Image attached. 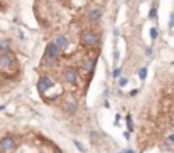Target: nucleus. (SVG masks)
Returning <instances> with one entry per match:
<instances>
[{
	"label": "nucleus",
	"instance_id": "obj_1",
	"mask_svg": "<svg viewBox=\"0 0 174 153\" xmlns=\"http://www.w3.org/2000/svg\"><path fill=\"white\" fill-rule=\"evenodd\" d=\"M14 64H15V57H14V54L10 51L0 54V69H2V71H5V72L12 71Z\"/></svg>",
	"mask_w": 174,
	"mask_h": 153
},
{
	"label": "nucleus",
	"instance_id": "obj_2",
	"mask_svg": "<svg viewBox=\"0 0 174 153\" xmlns=\"http://www.w3.org/2000/svg\"><path fill=\"white\" fill-rule=\"evenodd\" d=\"M58 54H59V49L54 42H49L48 47H46V52H44V62L46 64H54L56 59H58Z\"/></svg>",
	"mask_w": 174,
	"mask_h": 153
},
{
	"label": "nucleus",
	"instance_id": "obj_3",
	"mask_svg": "<svg viewBox=\"0 0 174 153\" xmlns=\"http://www.w3.org/2000/svg\"><path fill=\"white\" fill-rule=\"evenodd\" d=\"M81 42H83V46L91 47V46H95V44L98 42V36H97L93 30H85L83 36H81Z\"/></svg>",
	"mask_w": 174,
	"mask_h": 153
},
{
	"label": "nucleus",
	"instance_id": "obj_4",
	"mask_svg": "<svg viewBox=\"0 0 174 153\" xmlns=\"http://www.w3.org/2000/svg\"><path fill=\"white\" fill-rule=\"evenodd\" d=\"M0 150L5 153H10L15 150V141H14L12 136H3L2 141H0Z\"/></svg>",
	"mask_w": 174,
	"mask_h": 153
},
{
	"label": "nucleus",
	"instance_id": "obj_5",
	"mask_svg": "<svg viewBox=\"0 0 174 153\" xmlns=\"http://www.w3.org/2000/svg\"><path fill=\"white\" fill-rule=\"evenodd\" d=\"M51 86H52V79L48 76H41L37 81V91L41 93V94H44L46 91L49 89Z\"/></svg>",
	"mask_w": 174,
	"mask_h": 153
},
{
	"label": "nucleus",
	"instance_id": "obj_6",
	"mask_svg": "<svg viewBox=\"0 0 174 153\" xmlns=\"http://www.w3.org/2000/svg\"><path fill=\"white\" fill-rule=\"evenodd\" d=\"M64 81L69 83V84H75L76 81H78V72H76L75 67H68L64 71Z\"/></svg>",
	"mask_w": 174,
	"mask_h": 153
},
{
	"label": "nucleus",
	"instance_id": "obj_7",
	"mask_svg": "<svg viewBox=\"0 0 174 153\" xmlns=\"http://www.w3.org/2000/svg\"><path fill=\"white\" fill-rule=\"evenodd\" d=\"M54 44L58 46V49H59V51H64V49L68 47V37H66L64 34H61V36H58V37H56Z\"/></svg>",
	"mask_w": 174,
	"mask_h": 153
},
{
	"label": "nucleus",
	"instance_id": "obj_8",
	"mask_svg": "<svg viewBox=\"0 0 174 153\" xmlns=\"http://www.w3.org/2000/svg\"><path fill=\"white\" fill-rule=\"evenodd\" d=\"M83 69H85V72H93V69H95V59L86 57L85 62H83Z\"/></svg>",
	"mask_w": 174,
	"mask_h": 153
},
{
	"label": "nucleus",
	"instance_id": "obj_9",
	"mask_svg": "<svg viewBox=\"0 0 174 153\" xmlns=\"http://www.w3.org/2000/svg\"><path fill=\"white\" fill-rule=\"evenodd\" d=\"M88 19H90V22H98L100 19H101V10H98V9H93L91 12L88 13Z\"/></svg>",
	"mask_w": 174,
	"mask_h": 153
},
{
	"label": "nucleus",
	"instance_id": "obj_10",
	"mask_svg": "<svg viewBox=\"0 0 174 153\" xmlns=\"http://www.w3.org/2000/svg\"><path fill=\"white\" fill-rule=\"evenodd\" d=\"M9 51H10L9 40H2V42H0V52H9Z\"/></svg>",
	"mask_w": 174,
	"mask_h": 153
},
{
	"label": "nucleus",
	"instance_id": "obj_11",
	"mask_svg": "<svg viewBox=\"0 0 174 153\" xmlns=\"http://www.w3.org/2000/svg\"><path fill=\"white\" fill-rule=\"evenodd\" d=\"M149 36H150V39H152V40H156V39L159 37V29H157V27H150Z\"/></svg>",
	"mask_w": 174,
	"mask_h": 153
},
{
	"label": "nucleus",
	"instance_id": "obj_12",
	"mask_svg": "<svg viewBox=\"0 0 174 153\" xmlns=\"http://www.w3.org/2000/svg\"><path fill=\"white\" fill-rule=\"evenodd\" d=\"M73 143H75V146L78 148V152H81V153H86L88 150L85 148V145L81 143V141H78V140H73Z\"/></svg>",
	"mask_w": 174,
	"mask_h": 153
},
{
	"label": "nucleus",
	"instance_id": "obj_13",
	"mask_svg": "<svg viewBox=\"0 0 174 153\" xmlns=\"http://www.w3.org/2000/svg\"><path fill=\"white\" fill-rule=\"evenodd\" d=\"M139 77H140V81H145V77H147V67H140L139 69Z\"/></svg>",
	"mask_w": 174,
	"mask_h": 153
},
{
	"label": "nucleus",
	"instance_id": "obj_14",
	"mask_svg": "<svg viewBox=\"0 0 174 153\" xmlns=\"http://www.w3.org/2000/svg\"><path fill=\"white\" fill-rule=\"evenodd\" d=\"M90 138H91V141H93L95 145H98V141H100V135L97 133V131H91V133H90Z\"/></svg>",
	"mask_w": 174,
	"mask_h": 153
},
{
	"label": "nucleus",
	"instance_id": "obj_15",
	"mask_svg": "<svg viewBox=\"0 0 174 153\" xmlns=\"http://www.w3.org/2000/svg\"><path fill=\"white\" fill-rule=\"evenodd\" d=\"M112 76L115 77V79H118V77H122V67H115L112 72Z\"/></svg>",
	"mask_w": 174,
	"mask_h": 153
},
{
	"label": "nucleus",
	"instance_id": "obj_16",
	"mask_svg": "<svg viewBox=\"0 0 174 153\" xmlns=\"http://www.w3.org/2000/svg\"><path fill=\"white\" fill-rule=\"evenodd\" d=\"M149 19H152V20L157 19V7H152L149 10Z\"/></svg>",
	"mask_w": 174,
	"mask_h": 153
},
{
	"label": "nucleus",
	"instance_id": "obj_17",
	"mask_svg": "<svg viewBox=\"0 0 174 153\" xmlns=\"http://www.w3.org/2000/svg\"><path fill=\"white\" fill-rule=\"evenodd\" d=\"M125 119H127V128H128V131H132V130H134V123H132V116H130V115H127V118H125Z\"/></svg>",
	"mask_w": 174,
	"mask_h": 153
},
{
	"label": "nucleus",
	"instance_id": "obj_18",
	"mask_svg": "<svg viewBox=\"0 0 174 153\" xmlns=\"http://www.w3.org/2000/svg\"><path fill=\"white\" fill-rule=\"evenodd\" d=\"M127 84H128V79L127 77H118V86L120 88H125Z\"/></svg>",
	"mask_w": 174,
	"mask_h": 153
},
{
	"label": "nucleus",
	"instance_id": "obj_19",
	"mask_svg": "<svg viewBox=\"0 0 174 153\" xmlns=\"http://www.w3.org/2000/svg\"><path fill=\"white\" fill-rule=\"evenodd\" d=\"M68 111H69V113H75V111H76V104H75V103H68Z\"/></svg>",
	"mask_w": 174,
	"mask_h": 153
},
{
	"label": "nucleus",
	"instance_id": "obj_20",
	"mask_svg": "<svg viewBox=\"0 0 174 153\" xmlns=\"http://www.w3.org/2000/svg\"><path fill=\"white\" fill-rule=\"evenodd\" d=\"M120 119H122V116L117 113V115H115V125H118V123H120Z\"/></svg>",
	"mask_w": 174,
	"mask_h": 153
},
{
	"label": "nucleus",
	"instance_id": "obj_21",
	"mask_svg": "<svg viewBox=\"0 0 174 153\" xmlns=\"http://www.w3.org/2000/svg\"><path fill=\"white\" fill-rule=\"evenodd\" d=\"M124 136H125V140H130V131H128V130L124 131Z\"/></svg>",
	"mask_w": 174,
	"mask_h": 153
},
{
	"label": "nucleus",
	"instance_id": "obj_22",
	"mask_svg": "<svg viewBox=\"0 0 174 153\" xmlns=\"http://www.w3.org/2000/svg\"><path fill=\"white\" fill-rule=\"evenodd\" d=\"M169 29H171V30L174 29V20L173 19H169Z\"/></svg>",
	"mask_w": 174,
	"mask_h": 153
},
{
	"label": "nucleus",
	"instance_id": "obj_23",
	"mask_svg": "<svg viewBox=\"0 0 174 153\" xmlns=\"http://www.w3.org/2000/svg\"><path fill=\"white\" fill-rule=\"evenodd\" d=\"M145 54L150 56V54H152V47H145Z\"/></svg>",
	"mask_w": 174,
	"mask_h": 153
},
{
	"label": "nucleus",
	"instance_id": "obj_24",
	"mask_svg": "<svg viewBox=\"0 0 174 153\" xmlns=\"http://www.w3.org/2000/svg\"><path fill=\"white\" fill-rule=\"evenodd\" d=\"M137 93H139V89H134V91H130V94H128V96H135Z\"/></svg>",
	"mask_w": 174,
	"mask_h": 153
},
{
	"label": "nucleus",
	"instance_id": "obj_25",
	"mask_svg": "<svg viewBox=\"0 0 174 153\" xmlns=\"http://www.w3.org/2000/svg\"><path fill=\"white\" fill-rule=\"evenodd\" d=\"M169 141H171V143H174V133L171 135V136H169Z\"/></svg>",
	"mask_w": 174,
	"mask_h": 153
},
{
	"label": "nucleus",
	"instance_id": "obj_26",
	"mask_svg": "<svg viewBox=\"0 0 174 153\" xmlns=\"http://www.w3.org/2000/svg\"><path fill=\"white\" fill-rule=\"evenodd\" d=\"M125 153H135V152H134V150H127Z\"/></svg>",
	"mask_w": 174,
	"mask_h": 153
},
{
	"label": "nucleus",
	"instance_id": "obj_27",
	"mask_svg": "<svg viewBox=\"0 0 174 153\" xmlns=\"http://www.w3.org/2000/svg\"><path fill=\"white\" fill-rule=\"evenodd\" d=\"M171 19H173V20H174V12H173V13H171Z\"/></svg>",
	"mask_w": 174,
	"mask_h": 153
},
{
	"label": "nucleus",
	"instance_id": "obj_28",
	"mask_svg": "<svg viewBox=\"0 0 174 153\" xmlns=\"http://www.w3.org/2000/svg\"><path fill=\"white\" fill-rule=\"evenodd\" d=\"M56 153H63V152H59V150H58V152H56Z\"/></svg>",
	"mask_w": 174,
	"mask_h": 153
},
{
	"label": "nucleus",
	"instance_id": "obj_29",
	"mask_svg": "<svg viewBox=\"0 0 174 153\" xmlns=\"http://www.w3.org/2000/svg\"><path fill=\"white\" fill-rule=\"evenodd\" d=\"M118 153H125V152H118Z\"/></svg>",
	"mask_w": 174,
	"mask_h": 153
}]
</instances>
